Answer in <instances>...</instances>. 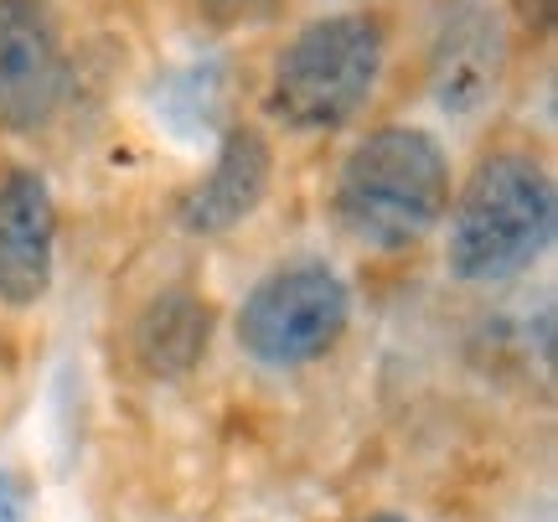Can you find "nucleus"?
<instances>
[{
    "label": "nucleus",
    "mask_w": 558,
    "mask_h": 522,
    "mask_svg": "<svg viewBox=\"0 0 558 522\" xmlns=\"http://www.w3.org/2000/svg\"><path fill=\"white\" fill-rule=\"evenodd\" d=\"M450 207V161L429 130L383 124L341 161L337 222L362 248H414Z\"/></svg>",
    "instance_id": "nucleus-1"
},
{
    "label": "nucleus",
    "mask_w": 558,
    "mask_h": 522,
    "mask_svg": "<svg viewBox=\"0 0 558 522\" xmlns=\"http://www.w3.org/2000/svg\"><path fill=\"white\" fill-rule=\"evenodd\" d=\"M383 62H388V32L378 16L362 11L320 16L279 47L264 104L284 130L326 135L367 109Z\"/></svg>",
    "instance_id": "nucleus-2"
},
{
    "label": "nucleus",
    "mask_w": 558,
    "mask_h": 522,
    "mask_svg": "<svg viewBox=\"0 0 558 522\" xmlns=\"http://www.w3.org/2000/svg\"><path fill=\"white\" fill-rule=\"evenodd\" d=\"M554 218V181L533 156H486L450 213V275L465 284L512 280L548 248Z\"/></svg>",
    "instance_id": "nucleus-3"
},
{
    "label": "nucleus",
    "mask_w": 558,
    "mask_h": 522,
    "mask_svg": "<svg viewBox=\"0 0 558 522\" xmlns=\"http://www.w3.org/2000/svg\"><path fill=\"white\" fill-rule=\"evenodd\" d=\"M352 290L326 264H290L259 280L239 305V347L264 367H305L341 342Z\"/></svg>",
    "instance_id": "nucleus-4"
},
{
    "label": "nucleus",
    "mask_w": 558,
    "mask_h": 522,
    "mask_svg": "<svg viewBox=\"0 0 558 522\" xmlns=\"http://www.w3.org/2000/svg\"><path fill=\"white\" fill-rule=\"evenodd\" d=\"M68 99V52L47 0H0V120L41 130Z\"/></svg>",
    "instance_id": "nucleus-5"
},
{
    "label": "nucleus",
    "mask_w": 558,
    "mask_h": 522,
    "mask_svg": "<svg viewBox=\"0 0 558 522\" xmlns=\"http://www.w3.org/2000/svg\"><path fill=\"white\" fill-rule=\"evenodd\" d=\"M58 207L37 171H11L0 181V301L37 305L52 290Z\"/></svg>",
    "instance_id": "nucleus-6"
},
{
    "label": "nucleus",
    "mask_w": 558,
    "mask_h": 522,
    "mask_svg": "<svg viewBox=\"0 0 558 522\" xmlns=\"http://www.w3.org/2000/svg\"><path fill=\"white\" fill-rule=\"evenodd\" d=\"M501 68H507V32H501L497 11L486 5H465L445 21L429 58V94L445 114L471 120L476 109L497 99Z\"/></svg>",
    "instance_id": "nucleus-7"
},
{
    "label": "nucleus",
    "mask_w": 558,
    "mask_h": 522,
    "mask_svg": "<svg viewBox=\"0 0 558 522\" xmlns=\"http://www.w3.org/2000/svg\"><path fill=\"white\" fill-rule=\"evenodd\" d=\"M269 171H275L269 141H264L254 124H233L218 145L213 171L181 197V228H186V233H202V239L233 233V228L264 202Z\"/></svg>",
    "instance_id": "nucleus-8"
},
{
    "label": "nucleus",
    "mask_w": 558,
    "mask_h": 522,
    "mask_svg": "<svg viewBox=\"0 0 558 522\" xmlns=\"http://www.w3.org/2000/svg\"><path fill=\"white\" fill-rule=\"evenodd\" d=\"M207 337H213V305L192 290H166L135 321V357L156 378H181L202 362Z\"/></svg>",
    "instance_id": "nucleus-9"
},
{
    "label": "nucleus",
    "mask_w": 558,
    "mask_h": 522,
    "mask_svg": "<svg viewBox=\"0 0 558 522\" xmlns=\"http://www.w3.org/2000/svg\"><path fill=\"white\" fill-rule=\"evenodd\" d=\"M32 512V482L21 471H0V522H26Z\"/></svg>",
    "instance_id": "nucleus-10"
},
{
    "label": "nucleus",
    "mask_w": 558,
    "mask_h": 522,
    "mask_svg": "<svg viewBox=\"0 0 558 522\" xmlns=\"http://www.w3.org/2000/svg\"><path fill=\"white\" fill-rule=\"evenodd\" d=\"M213 16H222V21H259V16H269L279 0H202Z\"/></svg>",
    "instance_id": "nucleus-11"
},
{
    "label": "nucleus",
    "mask_w": 558,
    "mask_h": 522,
    "mask_svg": "<svg viewBox=\"0 0 558 522\" xmlns=\"http://www.w3.org/2000/svg\"><path fill=\"white\" fill-rule=\"evenodd\" d=\"M362 522H403L399 512H373V518H362Z\"/></svg>",
    "instance_id": "nucleus-12"
}]
</instances>
